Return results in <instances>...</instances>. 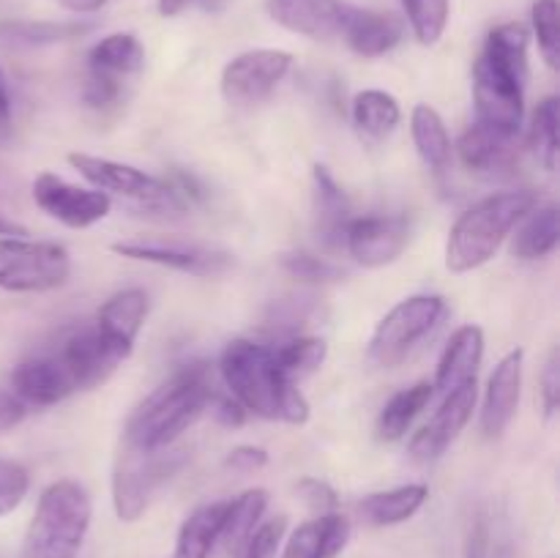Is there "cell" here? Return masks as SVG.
Here are the masks:
<instances>
[{"label": "cell", "mask_w": 560, "mask_h": 558, "mask_svg": "<svg viewBox=\"0 0 560 558\" xmlns=\"http://www.w3.org/2000/svg\"><path fill=\"white\" fill-rule=\"evenodd\" d=\"M219 370L230 394L252 414L288 425H304L310 419V403L299 386L282 375L273 350L252 339H233L222 350Z\"/></svg>", "instance_id": "cell-1"}, {"label": "cell", "mask_w": 560, "mask_h": 558, "mask_svg": "<svg viewBox=\"0 0 560 558\" xmlns=\"http://www.w3.org/2000/svg\"><path fill=\"white\" fill-rule=\"evenodd\" d=\"M213 388L202 364H189L148 394L126 421L124 446L162 452L178 441L211 405Z\"/></svg>", "instance_id": "cell-2"}, {"label": "cell", "mask_w": 560, "mask_h": 558, "mask_svg": "<svg viewBox=\"0 0 560 558\" xmlns=\"http://www.w3.org/2000/svg\"><path fill=\"white\" fill-rule=\"evenodd\" d=\"M534 206L536 197L530 191H501V195H490L468 208L448 233V271L465 274L485 266L490 257H495L506 235Z\"/></svg>", "instance_id": "cell-3"}, {"label": "cell", "mask_w": 560, "mask_h": 558, "mask_svg": "<svg viewBox=\"0 0 560 558\" xmlns=\"http://www.w3.org/2000/svg\"><path fill=\"white\" fill-rule=\"evenodd\" d=\"M91 518V496L80 481H52L38 498L36 514L22 542V558H77Z\"/></svg>", "instance_id": "cell-4"}, {"label": "cell", "mask_w": 560, "mask_h": 558, "mask_svg": "<svg viewBox=\"0 0 560 558\" xmlns=\"http://www.w3.org/2000/svg\"><path fill=\"white\" fill-rule=\"evenodd\" d=\"M69 164L91 181L93 189L104 191V195H120L129 200L142 202L156 211H184L200 191L191 189V181L180 175L178 181H164L156 175H148L145 170H137L131 164L113 162V159L91 156V153H69Z\"/></svg>", "instance_id": "cell-5"}, {"label": "cell", "mask_w": 560, "mask_h": 558, "mask_svg": "<svg viewBox=\"0 0 560 558\" xmlns=\"http://www.w3.org/2000/svg\"><path fill=\"white\" fill-rule=\"evenodd\" d=\"M184 463L186 452H140L124 446L113 470V507L118 520H140L159 487L173 479Z\"/></svg>", "instance_id": "cell-6"}, {"label": "cell", "mask_w": 560, "mask_h": 558, "mask_svg": "<svg viewBox=\"0 0 560 558\" xmlns=\"http://www.w3.org/2000/svg\"><path fill=\"white\" fill-rule=\"evenodd\" d=\"M446 301L441 295H410L399 301L370 339V359L381 367H397L441 326Z\"/></svg>", "instance_id": "cell-7"}, {"label": "cell", "mask_w": 560, "mask_h": 558, "mask_svg": "<svg viewBox=\"0 0 560 558\" xmlns=\"http://www.w3.org/2000/svg\"><path fill=\"white\" fill-rule=\"evenodd\" d=\"M71 257L52 241L0 239V288L11 293H44L69 279Z\"/></svg>", "instance_id": "cell-8"}, {"label": "cell", "mask_w": 560, "mask_h": 558, "mask_svg": "<svg viewBox=\"0 0 560 558\" xmlns=\"http://www.w3.org/2000/svg\"><path fill=\"white\" fill-rule=\"evenodd\" d=\"M523 93L525 82L487 55H479L474 66V98L481 126L506 137L517 135L525 115Z\"/></svg>", "instance_id": "cell-9"}, {"label": "cell", "mask_w": 560, "mask_h": 558, "mask_svg": "<svg viewBox=\"0 0 560 558\" xmlns=\"http://www.w3.org/2000/svg\"><path fill=\"white\" fill-rule=\"evenodd\" d=\"M293 55L282 49H249L230 60L222 71V93L230 104L249 107L266 102L288 77Z\"/></svg>", "instance_id": "cell-10"}, {"label": "cell", "mask_w": 560, "mask_h": 558, "mask_svg": "<svg viewBox=\"0 0 560 558\" xmlns=\"http://www.w3.org/2000/svg\"><path fill=\"white\" fill-rule=\"evenodd\" d=\"M113 252L120 257H129V260L153 263V266L175 268V271L197 274V277H213L230 266L228 252L178 239L118 241V244H113Z\"/></svg>", "instance_id": "cell-11"}, {"label": "cell", "mask_w": 560, "mask_h": 558, "mask_svg": "<svg viewBox=\"0 0 560 558\" xmlns=\"http://www.w3.org/2000/svg\"><path fill=\"white\" fill-rule=\"evenodd\" d=\"M33 200L44 213L74 230L102 222L113 208V200L104 191L66 184L63 178L52 173H42L33 181Z\"/></svg>", "instance_id": "cell-12"}, {"label": "cell", "mask_w": 560, "mask_h": 558, "mask_svg": "<svg viewBox=\"0 0 560 558\" xmlns=\"http://www.w3.org/2000/svg\"><path fill=\"white\" fill-rule=\"evenodd\" d=\"M410 241V222L405 217L350 219L342 246L355 263L381 268L397 260Z\"/></svg>", "instance_id": "cell-13"}, {"label": "cell", "mask_w": 560, "mask_h": 558, "mask_svg": "<svg viewBox=\"0 0 560 558\" xmlns=\"http://www.w3.org/2000/svg\"><path fill=\"white\" fill-rule=\"evenodd\" d=\"M443 405L438 408V414L432 416L430 425L421 427L419 432L410 441V457L419 460V463H430L438 460L454 441H457L459 432L465 430V425L470 421L476 410V381L465 383V386L454 388V392L443 394Z\"/></svg>", "instance_id": "cell-14"}, {"label": "cell", "mask_w": 560, "mask_h": 558, "mask_svg": "<svg viewBox=\"0 0 560 558\" xmlns=\"http://www.w3.org/2000/svg\"><path fill=\"white\" fill-rule=\"evenodd\" d=\"M55 359H58L60 367L66 370L74 392H85V388L104 383L115 370H118L120 361H124L102 337H98L96 326L74 328V332L63 339V345H60V350L55 353Z\"/></svg>", "instance_id": "cell-15"}, {"label": "cell", "mask_w": 560, "mask_h": 558, "mask_svg": "<svg viewBox=\"0 0 560 558\" xmlns=\"http://www.w3.org/2000/svg\"><path fill=\"white\" fill-rule=\"evenodd\" d=\"M523 350H512L498 361L487 383L485 405H481V432L487 438H501L512 425L523 392Z\"/></svg>", "instance_id": "cell-16"}, {"label": "cell", "mask_w": 560, "mask_h": 558, "mask_svg": "<svg viewBox=\"0 0 560 558\" xmlns=\"http://www.w3.org/2000/svg\"><path fill=\"white\" fill-rule=\"evenodd\" d=\"M148 315V293L140 288L120 290V293L109 295L102 304L96 315V332L120 359H129L135 350L137 334H140L142 323Z\"/></svg>", "instance_id": "cell-17"}, {"label": "cell", "mask_w": 560, "mask_h": 558, "mask_svg": "<svg viewBox=\"0 0 560 558\" xmlns=\"http://www.w3.org/2000/svg\"><path fill=\"white\" fill-rule=\"evenodd\" d=\"M402 20L388 14V11H370L350 3L345 5L339 36L350 44L353 53L364 55V58H381V55L392 53L402 42Z\"/></svg>", "instance_id": "cell-18"}, {"label": "cell", "mask_w": 560, "mask_h": 558, "mask_svg": "<svg viewBox=\"0 0 560 558\" xmlns=\"http://www.w3.org/2000/svg\"><path fill=\"white\" fill-rule=\"evenodd\" d=\"M345 0H268V14L284 31L310 38L339 36Z\"/></svg>", "instance_id": "cell-19"}, {"label": "cell", "mask_w": 560, "mask_h": 558, "mask_svg": "<svg viewBox=\"0 0 560 558\" xmlns=\"http://www.w3.org/2000/svg\"><path fill=\"white\" fill-rule=\"evenodd\" d=\"M11 386L22 403L55 405L74 392L69 375L55 356H31L11 372Z\"/></svg>", "instance_id": "cell-20"}, {"label": "cell", "mask_w": 560, "mask_h": 558, "mask_svg": "<svg viewBox=\"0 0 560 558\" xmlns=\"http://www.w3.org/2000/svg\"><path fill=\"white\" fill-rule=\"evenodd\" d=\"M348 542L350 520L345 514H317L288 536L282 558H337Z\"/></svg>", "instance_id": "cell-21"}, {"label": "cell", "mask_w": 560, "mask_h": 558, "mask_svg": "<svg viewBox=\"0 0 560 558\" xmlns=\"http://www.w3.org/2000/svg\"><path fill=\"white\" fill-rule=\"evenodd\" d=\"M481 359H485V332L479 326H463L459 332H454L446 350H443L441 361H438L432 388H438L441 394H448L454 388L465 386V383L476 381Z\"/></svg>", "instance_id": "cell-22"}, {"label": "cell", "mask_w": 560, "mask_h": 558, "mask_svg": "<svg viewBox=\"0 0 560 558\" xmlns=\"http://www.w3.org/2000/svg\"><path fill=\"white\" fill-rule=\"evenodd\" d=\"M312 181H315V224L317 233H320L323 244L337 249L345 241V230L350 224V200L345 197V191L339 189V184L334 181V175L328 173L323 164H315L312 170Z\"/></svg>", "instance_id": "cell-23"}, {"label": "cell", "mask_w": 560, "mask_h": 558, "mask_svg": "<svg viewBox=\"0 0 560 558\" xmlns=\"http://www.w3.org/2000/svg\"><path fill=\"white\" fill-rule=\"evenodd\" d=\"M268 507V492L255 487V490L241 492L238 498L224 503V518L222 525H219L217 547L213 553L222 550L224 556H235V550L241 547V542L262 523V514H266Z\"/></svg>", "instance_id": "cell-24"}, {"label": "cell", "mask_w": 560, "mask_h": 558, "mask_svg": "<svg viewBox=\"0 0 560 558\" xmlns=\"http://www.w3.org/2000/svg\"><path fill=\"white\" fill-rule=\"evenodd\" d=\"M517 235L512 241V252L523 260H539L556 252L560 241V213L556 202L547 206L530 208L523 219H520Z\"/></svg>", "instance_id": "cell-25"}, {"label": "cell", "mask_w": 560, "mask_h": 558, "mask_svg": "<svg viewBox=\"0 0 560 558\" xmlns=\"http://www.w3.org/2000/svg\"><path fill=\"white\" fill-rule=\"evenodd\" d=\"M430 498V490L427 485H402L394 487V490H383V492H372L361 501V514L370 525H399L405 520L413 518L421 507Z\"/></svg>", "instance_id": "cell-26"}, {"label": "cell", "mask_w": 560, "mask_h": 558, "mask_svg": "<svg viewBox=\"0 0 560 558\" xmlns=\"http://www.w3.org/2000/svg\"><path fill=\"white\" fill-rule=\"evenodd\" d=\"M91 31V22L0 20V47H47V44L80 38Z\"/></svg>", "instance_id": "cell-27"}, {"label": "cell", "mask_w": 560, "mask_h": 558, "mask_svg": "<svg viewBox=\"0 0 560 558\" xmlns=\"http://www.w3.org/2000/svg\"><path fill=\"white\" fill-rule=\"evenodd\" d=\"M410 131H413L416 151L424 159L427 167H432L435 173H446L452 164V137H448L438 109H432L430 104H419L410 118Z\"/></svg>", "instance_id": "cell-28"}, {"label": "cell", "mask_w": 560, "mask_h": 558, "mask_svg": "<svg viewBox=\"0 0 560 558\" xmlns=\"http://www.w3.org/2000/svg\"><path fill=\"white\" fill-rule=\"evenodd\" d=\"M224 503H206V507L195 509L189 518L184 520L178 531V539H175V553L173 558H211L213 547H217L219 525L224 518Z\"/></svg>", "instance_id": "cell-29"}, {"label": "cell", "mask_w": 560, "mask_h": 558, "mask_svg": "<svg viewBox=\"0 0 560 558\" xmlns=\"http://www.w3.org/2000/svg\"><path fill=\"white\" fill-rule=\"evenodd\" d=\"M512 140L514 137L498 135V131L476 124L459 137L457 151L465 167L476 170V173H490V170L506 167L509 159H512Z\"/></svg>", "instance_id": "cell-30"}, {"label": "cell", "mask_w": 560, "mask_h": 558, "mask_svg": "<svg viewBox=\"0 0 560 558\" xmlns=\"http://www.w3.org/2000/svg\"><path fill=\"white\" fill-rule=\"evenodd\" d=\"M432 394H435V388H432V383L421 381L416 383V386L410 388H402L399 394H394L392 399L386 403V408L381 410V416H377V438L381 441H399V438L405 435V432L410 430V425L416 421V416L421 414V410L430 405Z\"/></svg>", "instance_id": "cell-31"}, {"label": "cell", "mask_w": 560, "mask_h": 558, "mask_svg": "<svg viewBox=\"0 0 560 558\" xmlns=\"http://www.w3.org/2000/svg\"><path fill=\"white\" fill-rule=\"evenodd\" d=\"M142 66H145V49L131 33H113L88 53V69L115 80L120 74H137Z\"/></svg>", "instance_id": "cell-32"}, {"label": "cell", "mask_w": 560, "mask_h": 558, "mask_svg": "<svg viewBox=\"0 0 560 558\" xmlns=\"http://www.w3.org/2000/svg\"><path fill=\"white\" fill-rule=\"evenodd\" d=\"M528 27L520 25V22H506V25L492 27L481 55L512 71L520 82H528Z\"/></svg>", "instance_id": "cell-33"}, {"label": "cell", "mask_w": 560, "mask_h": 558, "mask_svg": "<svg viewBox=\"0 0 560 558\" xmlns=\"http://www.w3.org/2000/svg\"><path fill=\"white\" fill-rule=\"evenodd\" d=\"M402 118V109L399 102L386 91H361L353 98V120L364 135L375 137H388L399 126Z\"/></svg>", "instance_id": "cell-34"}, {"label": "cell", "mask_w": 560, "mask_h": 558, "mask_svg": "<svg viewBox=\"0 0 560 558\" xmlns=\"http://www.w3.org/2000/svg\"><path fill=\"white\" fill-rule=\"evenodd\" d=\"M273 356H277V364L282 370V375L288 381L299 383L301 377L320 370L328 356V345L317 337H295L279 350H273Z\"/></svg>", "instance_id": "cell-35"}, {"label": "cell", "mask_w": 560, "mask_h": 558, "mask_svg": "<svg viewBox=\"0 0 560 558\" xmlns=\"http://www.w3.org/2000/svg\"><path fill=\"white\" fill-rule=\"evenodd\" d=\"M402 5L419 44L432 47L441 42L448 22V0H402Z\"/></svg>", "instance_id": "cell-36"}, {"label": "cell", "mask_w": 560, "mask_h": 558, "mask_svg": "<svg viewBox=\"0 0 560 558\" xmlns=\"http://www.w3.org/2000/svg\"><path fill=\"white\" fill-rule=\"evenodd\" d=\"M558 98L547 96L539 104L534 118V151L539 156V162L545 164V170H556L558 159Z\"/></svg>", "instance_id": "cell-37"}, {"label": "cell", "mask_w": 560, "mask_h": 558, "mask_svg": "<svg viewBox=\"0 0 560 558\" xmlns=\"http://www.w3.org/2000/svg\"><path fill=\"white\" fill-rule=\"evenodd\" d=\"M530 20H534L536 42H539V49L541 55H545L547 66H550V69H558L560 66L558 0H536L534 11H530Z\"/></svg>", "instance_id": "cell-38"}, {"label": "cell", "mask_w": 560, "mask_h": 558, "mask_svg": "<svg viewBox=\"0 0 560 558\" xmlns=\"http://www.w3.org/2000/svg\"><path fill=\"white\" fill-rule=\"evenodd\" d=\"M284 531H288V518H271L266 523L257 525L241 547L235 550L233 558H277L279 547H282Z\"/></svg>", "instance_id": "cell-39"}, {"label": "cell", "mask_w": 560, "mask_h": 558, "mask_svg": "<svg viewBox=\"0 0 560 558\" xmlns=\"http://www.w3.org/2000/svg\"><path fill=\"white\" fill-rule=\"evenodd\" d=\"M282 268L293 279H301V282L323 284V282H337V279H342V268L323 260V257L310 255V252H290V255L282 257Z\"/></svg>", "instance_id": "cell-40"}, {"label": "cell", "mask_w": 560, "mask_h": 558, "mask_svg": "<svg viewBox=\"0 0 560 558\" xmlns=\"http://www.w3.org/2000/svg\"><path fill=\"white\" fill-rule=\"evenodd\" d=\"M27 487H31V476L14 460L0 457V518L14 512L27 496Z\"/></svg>", "instance_id": "cell-41"}, {"label": "cell", "mask_w": 560, "mask_h": 558, "mask_svg": "<svg viewBox=\"0 0 560 558\" xmlns=\"http://www.w3.org/2000/svg\"><path fill=\"white\" fill-rule=\"evenodd\" d=\"M295 490H299V496L304 498V503L312 509V512L317 514L337 512L339 498L328 481L315 479V476H306V479H301L299 485H295Z\"/></svg>", "instance_id": "cell-42"}, {"label": "cell", "mask_w": 560, "mask_h": 558, "mask_svg": "<svg viewBox=\"0 0 560 558\" xmlns=\"http://www.w3.org/2000/svg\"><path fill=\"white\" fill-rule=\"evenodd\" d=\"M120 93V82L109 74H98V71L88 69L85 85H82V98L91 107H104V104L115 102Z\"/></svg>", "instance_id": "cell-43"}, {"label": "cell", "mask_w": 560, "mask_h": 558, "mask_svg": "<svg viewBox=\"0 0 560 558\" xmlns=\"http://www.w3.org/2000/svg\"><path fill=\"white\" fill-rule=\"evenodd\" d=\"M224 465L233 470H241V474H255V470L268 465V452L260 446H235L228 454V460H224Z\"/></svg>", "instance_id": "cell-44"}, {"label": "cell", "mask_w": 560, "mask_h": 558, "mask_svg": "<svg viewBox=\"0 0 560 558\" xmlns=\"http://www.w3.org/2000/svg\"><path fill=\"white\" fill-rule=\"evenodd\" d=\"M541 397H545L547 416L556 414L558 399H560V361H558V350H552L550 359H547V364H545V372H541Z\"/></svg>", "instance_id": "cell-45"}, {"label": "cell", "mask_w": 560, "mask_h": 558, "mask_svg": "<svg viewBox=\"0 0 560 558\" xmlns=\"http://www.w3.org/2000/svg\"><path fill=\"white\" fill-rule=\"evenodd\" d=\"M490 553V525L487 520L474 518L468 525V536H465V558H487Z\"/></svg>", "instance_id": "cell-46"}, {"label": "cell", "mask_w": 560, "mask_h": 558, "mask_svg": "<svg viewBox=\"0 0 560 558\" xmlns=\"http://www.w3.org/2000/svg\"><path fill=\"white\" fill-rule=\"evenodd\" d=\"M211 403H213V416H217V419L222 421L224 427H241V425H244L246 410H244V405L238 403V399L217 397V394H213Z\"/></svg>", "instance_id": "cell-47"}, {"label": "cell", "mask_w": 560, "mask_h": 558, "mask_svg": "<svg viewBox=\"0 0 560 558\" xmlns=\"http://www.w3.org/2000/svg\"><path fill=\"white\" fill-rule=\"evenodd\" d=\"M11 131H14V120H11V98L5 91V80L0 74V148L11 140Z\"/></svg>", "instance_id": "cell-48"}, {"label": "cell", "mask_w": 560, "mask_h": 558, "mask_svg": "<svg viewBox=\"0 0 560 558\" xmlns=\"http://www.w3.org/2000/svg\"><path fill=\"white\" fill-rule=\"evenodd\" d=\"M58 3L63 5V9L77 11V14H93V11L102 9L107 0H58Z\"/></svg>", "instance_id": "cell-49"}, {"label": "cell", "mask_w": 560, "mask_h": 558, "mask_svg": "<svg viewBox=\"0 0 560 558\" xmlns=\"http://www.w3.org/2000/svg\"><path fill=\"white\" fill-rule=\"evenodd\" d=\"M189 3H195V0H159V11H162V16H175Z\"/></svg>", "instance_id": "cell-50"}, {"label": "cell", "mask_w": 560, "mask_h": 558, "mask_svg": "<svg viewBox=\"0 0 560 558\" xmlns=\"http://www.w3.org/2000/svg\"><path fill=\"white\" fill-rule=\"evenodd\" d=\"M0 235H11V239H22V235H27V230L22 228V224L11 222V219H5L3 213H0Z\"/></svg>", "instance_id": "cell-51"}]
</instances>
